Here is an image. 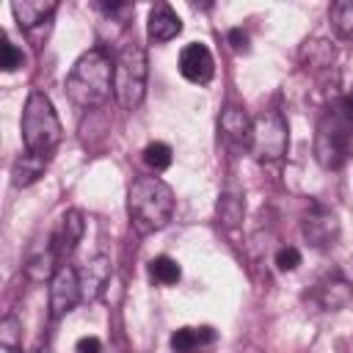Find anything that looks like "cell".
Instances as JSON below:
<instances>
[{"mask_svg": "<svg viewBox=\"0 0 353 353\" xmlns=\"http://www.w3.org/2000/svg\"><path fill=\"white\" fill-rule=\"evenodd\" d=\"M113 91V61L105 50L83 52L66 74V94L77 108H99Z\"/></svg>", "mask_w": 353, "mask_h": 353, "instance_id": "obj_1", "label": "cell"}, {"mask_svg": "<svg viewBox=\"0 0 353 353\" xmlns=\"http://www.w3.org/2000/svg\"><path fill=\"white\" fill-rule=\"evenodd\" d=\"M127 212L138 234L160 232L163 226H168L174 215V193L163 179L141 176L132 182L127 193Z\"/></svg>", "mask_w": 353, "mask_h": 353, "instance_id": "obj_2", "label": "cell"}, {"mask_svg": "<svg viewBox=\"0 0 353 353\" xmlns=\"http://www.w3.org/2000/svg\"><path fill=\"white\" fill-rule=\"evenodd\" d=\"M19 127H22L25 152L50 157L55 152V146L61 143V121H58V113H55L50 97L41 94V91H30L28 94L25 108H22Z\"/></svg>", "mask_w": 353, "mask_h": 353, "instance_id": "obj_3", "label": "cell"}, {"mask_svg": "<svg viewBox=\"0 0 353 353\" xmlns=\"http://www.w3.org/2000/svg\"><path fill=\"white\" fill-rule=\"evenodd\" d=\"M149 61L138 41H127L113 61V94L124 110H135L146 97Z\"/></svg>", "mask_w": 353, "mask_h": 353, "instance_id": "obj_4", "label": "cell"}, {"mask_svg": "<svg viewBox=\"0 0 353 353\" xmlns=\"http://www.w3.org/2000/svg\"><path fill=\"white\" fill-rule=\"evenodd\" d=\"M350 141H353V124L342 116V110L336 105L317 124V135H314V157H317V163L323 168L345 165V160L350 154Z\"/></svg>", "mask_w": 353, "mask_h": 353, "instance_id": "obj_5", "label": "cell"}, {"mask_svg": "<svg viewBox=\"0 0 353 353\" xmlns=\"http://www.w3.org/2000/svg\"><path fill=\"white\" fill-rule=\"evenodd\" d=\"M287 146H290V130H287V121L279 110H265L254 119V127H251V154L256 160H265V163H273V160H281L287 154Z\"/></svg>", "mask_w": 353, "mask_h": 353, "instance_id": "obj_6", "label": "cell"}, {"mask_svg": "<svg viewBox=\"0 0 353 353\" xmlns=\"http://www.w3.org/2000/svg\"><path fill=\"white\" fill-rule=\"evenodd\" d=\"M83 298V287H80V273L72 265H58L50 276V317L58 320L63 314H69Z\"/></svg>", "mask_w": 353, "mask_h": 353, "instance_id": "obj_7", "label": "cell"}, {"mask_svg": "<svg viewBox=\"0 0 353 353\" xmlns=\"http://www.w3.org/2000/svg\"><path fill=\"white\" fill-rule=\"evenodd\" d=\"M303 237L314 248L334 245L336 237H339V221H336V215L328 207H323V204H312L309 212L303 215Z\"/></svg>", "mask_w": 353, "mask_h": 353, "instance_id": "obj_8", "label": "cell"}, {"mask_svg": "<svg viewBox=\"0 0 353 353\" xmlns=\"http://www.w3.org/2000/svg\"><path fill=\"white\" fill-rule=\"evenodd\" d=\"M83 232H85L83 212H80V210H66V212L61 215V221H58L52 237H50V254H52L55 259H66V256L77 248Z\"/></svg>", "mask_w": 353, "mask_h": 353, "instance_id": "obj_9", "label": "cell"}, {"mask_svg": "<svg viewBox=\"0 0 353 353\" xmlns=\"http://www.w3.org/2000/svg\"><path fill=\"white\" fill-rule=\"evenodd\" d=\"M179 72H182L185 80L199 83V85H207L212 80V74H215V58L207 50V44H201V41L188 44L179 52Z\"/></svg>", "mask_w": 353, "mask_h": 353, "instance_id": "obj_10", "label": "cell"}, {"mask_svg": "<svg viewBox=\"0 0 353 353\" xmlns=\"http://www.w3.org/2000/svg\"><path fill=\"white\" fill-rule=\"evenodd\" d=\"M11 11H14V19L19 22V28L25 33H33V30L50 25L52 14L58 11V3L55 0H14Z\"/></svg>", "mask_w": 353, "mask_h": 353, "instance_id": "obj_11", "label": "cell"}, {"mask_svg": "<svg viewBox=\"0 0 353 353\" xmlns=\"http://www.w3.org/2000/svg\"><path fill=\"white\" fill-rule=\"evenodd\" d=\"M182 33V19L179 14L168 6V3H157L149 8V19H146V36L149 41L154 44H163V41H171Z\"/></svg>", "mask_w": 353, "mask_h": 353, "instance_id": "obj_12", "label": "cell"}, {"mask_svg": "<svg viewBox=\"0 0 353 353\" xmlns=\"http://www.w3.org/2000/svg\"><path fill=\"white\" fill-rule=\"evenodd\" d=\"M251 127H254V121L248 119V113H245L243 108L226 105V108L221 110L218 130H221V135H223L229 143H234V146H248V143H251Z\"/></svg>", "mask_w": 353, "mask_h": 353, "instance_id": "obj_13", "label": "cell"}, {"mask_svg": "<svg viewBox=\"0 0 353 353\" xmlns=\"http://www.w3.org/2000/svg\"><path fill=\"white\" fill-rule=\"evenodd\" d=\"M44 171H47V157L33 154V152H25V154L17 157L14 165H11V182H14L17 188H28V185L39 182V179L44 176Z\"/></svg>", "mask_w": 353, "mask_h": 353, "instance_id": "obj_14", "label": "cell"}, {"mask_svg": "<svg viewBox=\"0 0 353 353\" xmlns=\"http://www.w3.org/2000/svg\"><path fill=\"white\" fill-rule=\"evenodd\" d=\"M350 298H353V290L342 276H331L317 290V301H320L323 309H342V306L350 303Z\"/></svg>", "mask_w": 353, "mask_h": 353, "instance_id": "obj_15", "label": "cell"}, {"mask_svg": "<svg viewBox=\"0 0 353 353\" xmlns=\"http://www.w3.org/2000/svg\"><path fill=\"white\" fill-rule=\"evenodd\" d=\"M108 279H110V259L94 256L91 262H85V268H83V273H80V287H83V292H85L88 298H94V295L108 284Z\"/></svg>", "mask_w": 353, "mask_h": 353, "instance_id": "obj_16", "label": "cell"}, {"mask_svg": "<svg viewBox=\"0 0 353 353\" xmlns=\"http://www.w3.org/2000/svg\"><path fill=\"white\" fill-rule=\"evenodd\" d=\"M212 339H215V334L207 325L204 328H176L171 334V350L174 353H193L196 347H201Z\"/></svg>", "mask_w": 353, "mask_h": 353, "instance_id": "obj_17", "label": "cell"}, {"mask_svg": "<svg viewBox=\"0 0 353 353\" xmlns=\"http://www.w3.org/2000/svg\"><path fill=\"white\" fill-rule=\"evenodd\" d=\"M179 276H182V270H179L176 259H171V256H154V259L149 262V279H152L154 284L171 287V284L179 281Z\"/></svg>", "mask_w": 353, "mask_h": 353, "instance_id": "obj_18", "label": "cell"}, {"mask_svg": "<svg viewBox=\"0 0 353 353\" xmlns=\"http://www.w3.org/2000/svg\"><path fill=\"white\" fill-rule=\"evenodd\" d=\"M331 28L336 30V36L342 39H353V0H339L331 6L328 11Z\"/></svg>", "mask_w": 353, "mask_h": 353, "instance_id": "obj_19", "label": "cell"}, {"mask_svg": "<svg viewBox=\"0 0 353 353\" xmlns=\"http://www.w3.org/2000/svg\"><path fill=\"white\" fill-rule=\"evenodd\" d=\"M143 163L152 168V171H165L171 165V146L163 143V141H152L146 149H143Z\"/></svg>", "mask_w": 353, "mask_h": 353, "instance_id": "obj_20", "label": "cell"}, {"mask_svg": "<svg viewBox=\"0 0 353 353\" xmlns=\"http://www.w3.org/2000/svg\"><path fill=\"white\" fill-rule=\"evenodd\" d=\"M22 61H25L22 50H19L8 36H3V41H0V69H3V72H14V69L22 66Z\"/></svg>", "mask_w": 353, "mask_h": 353, "instance_id": "obj_21", "label": "cell"}, {"mask_svg": "<svg viewBox=\"0 0 353 353\" xmlns=\"http://www.w3.org/2000/svg\"><path fill=\"white\" fill-rule=\"evenodd\" d=\"M218 212H221V221L234 226L240 218H243V204L237 196H221V204H218Z\"/></svg>", "mask_w": 353, "mask_h": 353, "instance_id": "obj_22", "label": "cell"}, {"mask_svg": "<svg viewBox=\"0 0 353 353\" xmlns=\"http://www.w3.org/2000/svg\"><path fill=\"white\" fill-rule=\"evenodd\" d=\"M19 323H17V317H3V323H0V347H14V350H19Z\"/></svg>", "mask_w": 353, "mask_h": 353, "instance_id": "obj_23", "label": "cell"}, {"mask_svg": "<svg viewBox=\"0 0 353 353\" xmlns=\"http://www.w3.org/2000/svg\"><path fill=\"white\" fill-rule=\"evenodd\" d=\"M301 265V251L298 248H292V245H287V248H279V254H276V268L279 270H295Z\"/></svg>", "mask_w": 353, "mask_h": 353, "instance_id": "obj_24", "label": "cell"}, {"mask_svg": "<svg viewBox=\"0 0 353 353\" xmlns=\"http://www.w3.org/2000/svg\"><path fill=\"white\" fill-rule=\"evenodd\" d=\"M74 353H102V342L97 336H83V339H77Z\"/></svg>", "mask_w": 353, "mask_h": 353, "instance_id": "obj_25", "label": "cell"}, {"mask_svg": "<svg viewBox=\"0 0 353 353\" xmlns=\"http://www.w3.org/2000/svg\"><path fill=\"white\" fill-rule=\"evenodd\" d=\"M336 105H339L342 116H345V119H347V121L353 124V88H350V91H347V94H345V97H342V99H339Z\"/></svg>", "mask_w": 353, "mask_h": 353, "instance_id": "obj_26", "label": "cell"}, {"mask_svg": "<svg viewBox=\"0 0 353 353\" xmlns=\"http://www.w3.org/2000/svg\"><path fill=\"white\" fill-rule=\"evenodd\" d=\"M229 41H232L234 50H245V47H248V36H245L240 28H232V30H229Z\"/></svg>", "mask_w": 353, "mask_h": 353, "instance_id": "obj_27", "label": "cell"}, {"mask_svg": "<svg viewBox=\"0 0 353 353\" xmlns=\"http://www.w3.org/2000/svg\"><path fill=\"white\" fill-rule=\"evenodd\" d=\"M0 353H19V350H14V347H0Z\"/></svg>", "mask_w": 353, "mask_h": 353, "instance_id": "obj_28", "label": "cell"}]
</instances>
